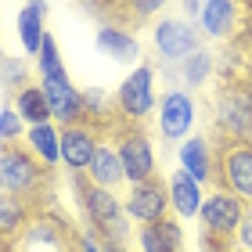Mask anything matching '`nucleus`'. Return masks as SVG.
<instances>
[{
	"label": "nucleus",
	"instance_id": "nucleus-1",
	"mask_svg": "<svg viewBox=\"0 0 252 252\" xmlns=\"http://www.w3.org/2000/svg\"><path fill=\"white\" fill-rule=\"evenodd\" d=\"M51 184H54V169L40 162V155L26 141L0 144V188H4V194H15L40 213V209H51L54 202Z\"/></svg>",
	"mask_w": 252,
	"mask_h": 252
},
{
	"label": "nucleus",
	"instance_id": "nucleus-2",
	"mask_svg": "<svg viewBox=\"0 0 252 252\" xmlns=\"http://www.w3.org/2000/svg\"><path fill=\"white\" fill-rule=\"evenodd\" d=\"M72 191H76V202L83 209L87 223H90V234L97 238V245H126V209L119 205V198L112 194L108 188H101L90 180V173H72Z\"/></svg>",
	"mask_w": 252,
	"mask_h": 252
},
{
	"label": "nucleus",
	"instance_id": "nucleus-3",
	"mask_svg": "<svg viewBox=\"0 0 252 252\" xmlns=\"http://www.w3.org/2000/svg\"><path fill=\"white\" fill-rule=\"evenodd\" d=\"M216 137H249L252 130V79L242 68H220V87L213 101Z\"/></svg>",
	"mask_w": 252,
	"mask_h": 252
},
{
	"label": "nucleus",
	"instance_id": "nucleus-4",
	"mask_svg": "<svg viewBox=\"0 0 252 252\" xmlns=\"http://www.w3.org/2000/svg\"><path fill=\"white\" fill-rule=\"evenodd\" d=\"M0 252H79V234L62 213L40 209L29 216L15 238L0 242Z\"/></svg>",
	"mask_w": 252,
	"mask_h": 252
},
{
	"label": "nucleus",
	"instance_id": "nucleus-5",
	"mask_svg": "<svg viewBox=\"0 0 252 252\" xmlns=\"http://www.w3.org/2000/svg\"><path fill=\"white\" fill-rule=\"evenodd\" d=\"M249 205L231 191H213L209 198H202V252H234V238L242 227Z\"/></svg>",
	"mask_w": 252,
	"mask_h": 252
},
{
	"label": "nucleus",
	"instance_id": "nucleus-6",
	"mask_svg": "<svg viewBox=\"0 0 252 252\" xmlns=\"http://www.w3.org/2000/svg\"><path fill=\"white\" fill-rule=\"evenodd\" d=\"M213 184L252 205V141L249 137H216L213 144Z\"/></svg>",
	"mask_w": 252,
	"mask_h": 252
},
{
	"label": "nucleus",
	"instance_id": "nucleus-7",
	"mask_svg": "<svg viewBox=\"0 0 252 252\" xmlns=\"http://www.w3.org/2000/svg\"><path fill=\"white\" fill-rule=\"evenodd\" d=\"M108 141L116 144V152L123 158V173L130 184H144V180L158 177L155 173V148H152V137H148L144 123H119Z\"/></svg>",
	"mask_w": 252,
	"mask_h": 252
},
{
	"label": "nucleus",
	"instance_id": "nucleus-8",
	"mask_svg": "<svg viewBox=\"0 0 252 252\" xmlns=\"http://www.w3.org/2000/svg\"><path fill=\"white\" fill-rule=\"evenodd\" d=\"M112 97H116L119 123H144L152 116V108H155V65L141 62L123 79V87Z\"/></svg>",
	"mask_w": 252,
	"mask_h": 252
},
{
	"label": "nucleus",
	"instance_id": "nucleus-9",
	"mask_svg": "<svg viewBox=\"0 0 252 252\" xmlns=\"http://www.w3.org/2000/svg\"><path fill=\"white\" fill-rule=\"evenodd\" d=\"M43 94H47V105H51V116L58 119L62 126H87V101H83V90H76L68 83V76H43Z\"/></svg>",
	"mask_w": 252,
	"mask_h": 252
},
{
	"label": "nucleus",
	"instance_id": "nucleus-10",
	"mask_svg": "<svg viewBox=\"0 0 252 252\" xmlns=\"http://www.w3.org/2000/svg\"><path fill=\"white\" fill-rule=\"evenodd\" d=\"M123 209L137 223H155L169 213V188L158 177L144 180V184H133L130 194H126V202H123Z\"/></svg>",
	"mask_w": 252,
	"mask_h": 252
},
{
	"label": "nucleus",
	"instance_id": "nucleus-11",
	"mask_svg": "<svg viewBox=\"0 0 252 252\" xmlns=\"http://www.w3.org/2000/svg\"><path fill=\"white\" fill-rule=\"evenodd\" d=\"M62 162L68 166V173H87L90 162L97 155V144L105 141L94 126H62Z\"/></svg>",
	"mask_w": 252,
	"mask_h": 252
},
{
	"label": "nucleus",
	"instance_id": "nucleus-12",
	"mask_svg": "<svg viewBox=\"0 0 252 252\" xmlns=\"http://www.w3.org/2000/svg\"><path fill=\"white\" fill-rule=\"evenodd\" d=\"M155 47H158V54L169 58V62H184L188 54L202 51V47H198V32H194L188 22H177V18L158 22V29H155Z\"/></svg>",
	"mask_w": 252,
	"mask_h": 252
},
{
	"label": "nucleus",
	"instance_id": "nucleus-13",
	"mask_svg": "<svg viewBox=\"0 0 252 252\" xmlns=\"http://www.w3.org/2000/svg\"><path fill=\"white\" fill-rule=\"evenodd\" d=\"M198 22L213 40H227L242 29V4L238 0H205Z\"/></svg>",
	"mask_w": 252,
	"mask_h": 252
},
{
	"label": "nucleus",
	"instance_id": "nucleus-14",
	"mask_svg": "<svg viewBox=\"0 0 252 252\" xmlns=\"http://www.w3.org/2000/svg\"><path fill=\"white\" fill-rule=\"evenodd\" d=\"M194 123V101L184 94V90H169L162 97V112H158V130H162L166 141H177L184 137Z\"/></svg>",
	"mask_w": 252,
	"mask_h": 252
},
{
	"label": "nucleus",
	"instance_id": "nucleus-15",
	"mask_svg": "<svg viewBox=\"0 0 252 252\" xmlns=\"http://www.w3.org/2000/svg\"><path fill=\"white\" fill-rule=\"evenodd\" d=\"M137 245H141V252H184V231L177 220L162 216L155 223H141Z\"/></svg>",
	"mask_w": 252,
	"mask_h": 252
},
{
	"label": "nucleus",
	"instance_id": "nucleus-16",
	"mask_svg": "<svg viewBox=\"0 0 252 252\" xmlns=\"http://www.w3.org/2000/svg\"><path fill=\"white\" fill-rule=\"evenodd\" d=\"M169 205L177 209V216H198L202 184L188 173V169H177V173L169 177Z\"/></svg>",
	"mask_w": 252,
	"mask_h": 252
},
{
	"label": "nucleus",
	"instance_id": "nucleus-17",
	"mask_svg": "<svg viewBox=\"0 0 252 252\" xmlns=\"http://www.w3.org/2000/svg\"><path fill=\"white\" fill-rule=\"evenodd\" d=\"M90 180H94V184H101V188H116V184H123L126 180V173H123V158H119V152H116V144L108 141H101L97 144V155H94V162H90Z\"/></svg>",
	"mask_w": 252,
	"mask_h": 252
},
{
	"label": "nucleus",
	"instance_id": "nucleus-18",
	"mask_svg": "<svg viewBox=\"0 0 252 252\" xmlns=\"http://www.w3.org/2000/svg\"><path fill=\"white\" fill-rule=\"evenodd\" d=\"M43 11H47L43 0H29V4L22 7V15H18V36H22L26 54H40V43L47 36V29H43Z\"/></svg>",
	"mask_w": 252,
	"mask_h": 252
},
{
	"label": "nucleus",
	"instance_id": "nucleus-19",
	"mask_svg": "<svg viewBox=\"0 0 252 252\" xmlns=\"http://www.w3.org/2000/svg\"><path fill=\"white\" fill-rule=\"evenodd\" d=\"M180 166H184L198 184L213 180V144L205 141V137H191V141L180 148Z\"/></svg>",
	"mask_w": 252,
	"mask_h": 252
},
{
	"label": "nucleus",
	"instance_id": "nucleus-20",
	"mask_svg": "<svg viewBox=\"0 0 252 252\" xmlns=\"http://www.w3.org/2000/svg\"><path fill=\"white\" fill-rule=\"evenodd\" d=\"M26 144L40 155V162H47L51 169L58 166V158H62V141H58V130H54L51 123H32L29 133H26Z\"/></svg>",
	"mask_w": 252,
	"mask_h": 252
},
{
	"label": "nucleus",
	"instance_id": "nucleus-21",
	"mask_svg": "<svg viewBox=\"0 0 252 252\" xmlns=\"http://www.w3.org/2000/svg\"><path fill=\"white\" fill-rule=\"evenodd\" d=\"M97 47L105 54H112L116 62H133L137 58V40H133V32L123 29V26H101Z\"/></svg>",
	"mask_w": 252,
	"mask_h": 252
},
{
	"label": "nucleus",
	"instance_id": "nucleus-22",
	"mask_svg": "<svg viewBox=\"0 0 252 252\" xmlns=\"http://www.w3.org/2000/svg\"><path fill=\"white\" fill-rule=\"evenodd\" d=\"M15 112H18L26 123H51V119H54L43 87H32V83H26V87L15 94Z\"/></svg>",
	"mask_w": 252,
	"mask_h": 252
},
{
	"label": "nucleus",
	"instance_id": "nucleus-23",
	"mask_svg": "<svg viewBox=\"0 0 252 252\" xmlns=\"http://www.w3.org/2000/svg\"><path fill=\"white\" fill-rule=\"evenodd\" d=\"M32 213L36 209H32L29 202L15 198V194H0V242H4V238H15Z\"/></svg>",
	"mask_w": 252,
	"mask_h": 252
},
{
	"label": "nucleus",
	"instance_id": "nucleus-24",
	"mask_svg": "<svg viewBox=\"0 0 252 252\" xmlns=\"http://www.w3.org/2000/svg\"><path fill=\"white\" fill-rule=\"evenodd\" d=\"M130 4H133V0H83V7L90 11V15H97L105 26H123V29H130V26H126V11H130Z\"/></svg>",
	"mask_w": 252,
	"mask_h": 252
},
{
	"label": "nucleus",
	"instance_id": "nucleus-25",
	"mask_svg": "<svg viewBox=\"0 0 252 252\" xmlns=\"http://www.w3.org/2000/svg\"><path fill=\"white\" fill-rule=\"evenodd\" d=\"M209 72H213V58L205 51H194V54H188V58L180 62V79H184L188 87H205Z\"/></svg>",
	"mask_w": 252,
	"mask_h": 252
},
{
	"label": "nucleus",
	"instance_id": "nucleus-26",
	"mask_svg": "<svg viewBox=\"0 0 252 252\" xmlns=\"http://www.w3.org/2000/svg\"><path fill=\"white\" fill-rule=\"evenodd\" d=\"M36 68L43 76H65V68H62V58H58V43H54V36L47 32L40 43V54H36Z\"/></svg>",
	"mask_w": 252,
	"mask_h": 252
},
{
	"label": "nucleus",
	"instance_id": "nucleus-27",
	"mask_svg": "<svg viewBox=\"0 0 252 252\" xmlns=\"http://www.w3.org/2000/svg\"><path fill=\"white\" fill-rule=\"evenodd\" d=\"M162 4H166V0H133V4H130V11H126V26H130V29L144 26V22L152 18V15H155V11L162 7Z\"/></svg>",
	"mask_w": 252,
	"mask_h": 252
},
{
	"label": "nucleus",
	"instance_id": "nucleus-28",
	"mask_svg": "<svg viewBox=\"0 0 252 252\" xmlns=\"http://www.w3.org/2000/svg\"><path fill=\"white\" fill-rule=\"evenodd\" d=\"M26 83H29V68L22 62H15V58H4V87L11 90V94H18Z\"/></svg>",
	"mask_w": 252,
	"mask_h": 252
},
{
	"label": "nucleus",
	"instance_id": "nucleus-29",
	"mask_svg": "<svg viewBox=\"0 0 252 252\" xmlns=\"http://www.w3.org/2000/svg\"><path fill=\"white\" fill-rule=\"evenodd\" d=\"M11 141H22V116L4 108L0 112V144H11Z\"/></svg>",
	"mask_w": 252,
	"mask_h": 252
},
{
	"label": "nucleus",
	"instance_id": "nucleus-30",
	"mask_svg": "<svg viewBox=\"0 0 252 252\" xmlns=\"http://www.w3.org/2000/svg\"><path fill=\"white\" fill-rule=\"evenodd\" d=\"M238 245H242L245 252H252V205L245 209V216H242V227H238Z\"/></svg>",
	"mask_w": 252,
	"mask_h": 252
},
{
	"label": "nucleus",
	"instance_id": "nucleus-31",
	"mask_svg": "<svg viewBox=\"0 0 252 252\" xmlns=\"http://www.w3.org/2000/svg\"><path fill=\"white\" fill-rule=\"evenodd\" d=\"M79 252H101V245H97V238H94V234L79 238Z\"/></svg>",
	"mask_w": 252,
	"mask_h": 252
},
{
	"label": "nucleus",
	"instance_id": "nucleus-32",
	"mask_svg": "<svg viewBox=\"0 0 252 252\" xmlns=\"http://www.w3.org/2000/svg\"><path fill=\"white\" fill-rule=\"evenodd\" d=\"M184 11H188L191 18H198L202 15V4H198V0H184Z\"/></svg>",
	"mask_w": 252,
	"mask_h": 252
},
{
	"label": "nucleus",
	"instance_id": "nucleus-33",
	"mask_svg": "<svg viewBox=\"0 0 252 252\" xmlns=\"http://www.w3.org/2000/svg\"><path fill=\"white\" fill-rule=\"evenodd\" d=\"M238 4H242V11H245V15L252 18V0H238Z\"/></svg>",
	"mask_w": 252,
	"mask_h": 252
},
{
	"label": "nucleus",
	"instance_id": "nucleus-34",
	"mask_svg": "<svg viewBox=\"0 0 252 252\" xmlns=\"http://www.w3.org/2000/svg\"><path fill=\"white\" fill-rule=\"evenodd\" d=\"M249 141H252V130H249Z\"/></svg>",
	"mask_w": 252,
	"mask_h": 252
},
{
	"label": "nucleus",
	"instance_id": "nucleus-35",
	"mask_svg": "<svg viewBox=\"0 0 252 252\" xmlns=\"http://www.w3.org/2000/svg\"><path fill=\"white\" fill-rule=\"evenodd\" d=\"M0 194H4V188H0Z\"/></svg>",
	"mask_w": 252,
	"mask_h": 252
}]
</instances>
